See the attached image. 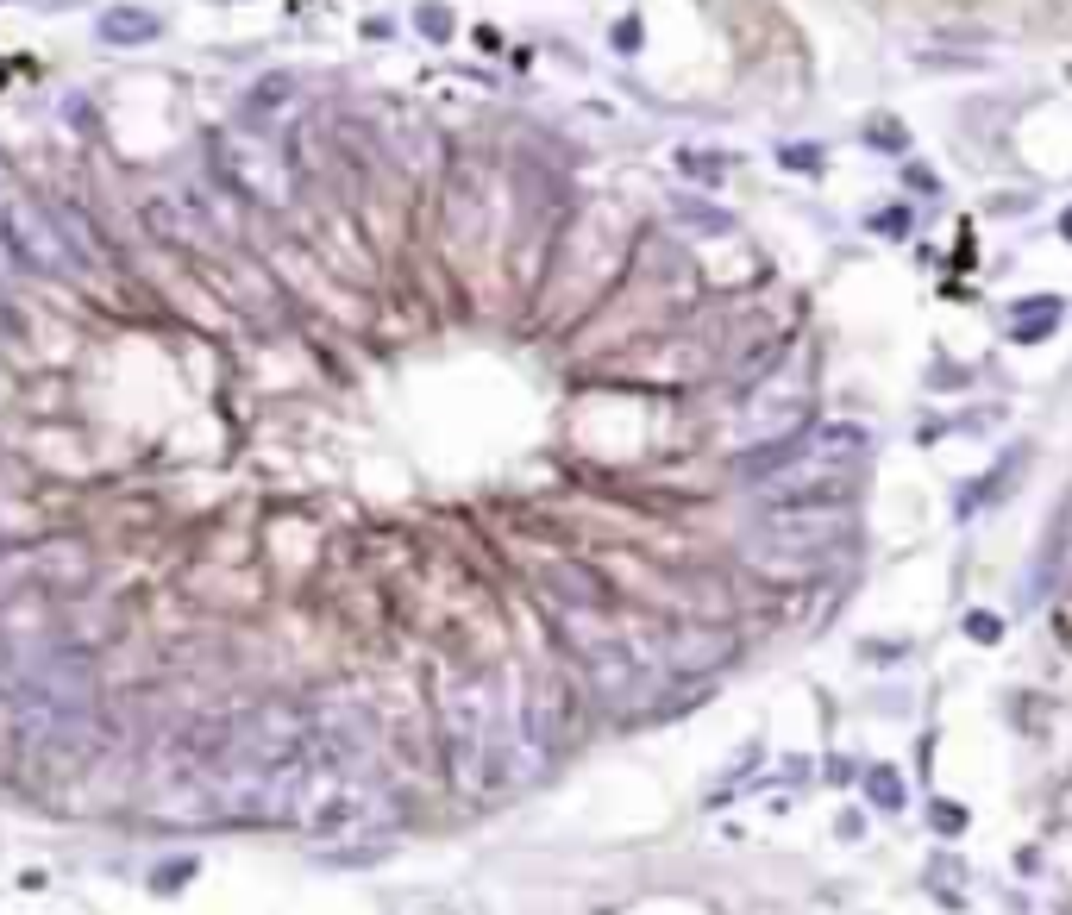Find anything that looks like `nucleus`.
I'll use <instances>...</instances> for the list:
<instances>
[{
    "label": "nucleus",
    "instance_id": "nucleus-20",
    "mask_svg": "<svg viewBox=\"0 0 1072 915\" xmlns=\"http://www.w3.org/2000/svg\"><path fill=\"white\" fill-rule=\"evenodd\" d=\"M866 784L878 790V803H884V809H897V803H903V784H897V771H884V765H878Z\"/></svg>",
    "mask_w": 1072,
    "mask_h": 915
},
{
    "label": "nucleus",
    "instance_id": "nucleus-8",
    "mask_svg": "<svg viewBox=\"0 0 1072 915\" xmlns=\"http://www.w3.org/2000/svg\"><path fill=\"white\" fill-rule=\"evenodd\" d=\"M922 226H928V207L910 201V195H884V201H872L866 214L853 220V232L866 245H916Z\"/></svg>",
    "mask_w": 1072,
    "mask_h": 915
},
{
    "label": "nucleus",
    "instance_id": "nucleus-5",
    "mask_svg": "<svg viewBox=\"0 0 1072 915\" xmlns=\"http://www.w3.org/2000/svg\"><path fill=\"white\" fill-rule=\"evenodd\" d=\"M665 170H671V182H684V189L728 195L734 182L747 176V151L715 145V138H678V145L665 151Z\"/></svg>",
    "mask_w": 1072,
    "mask_h": 915
},
{
    "label": "nucleus",
    "instance_id": "nucleus-13",
    "mask_svg": "<svg viewBox=\"0 0 1072 915\" xmlns=\"http://www.w3.org/2000/svg\"><path fill=\"white\" fill-rule=\"evenodd\" d=\"M95 38L113 44V51H138V44L163 38V19H157L151 7H107V13L95 19Z\"/></svg>",
    "mask_w": 1072,
    "mask_h": 915
},
{
    "label": "nucleus",
    "instance_id": "nucleus-4",
    "mask_svg": "<svg viewBox=\"0 0 1072 915\" xmlns=\"http://www.w3.org/2000/svg\"><path fill=\"white\" fill-rule=\"evenodd\" d=\"M1066 326H1072V295H1060V289H1022L997 308V339L1016 345V351H1035L1047 339H1060Z\"/></svg>",
    "mask_w": 1072,
    "mask_h": 915
},
{
    "label": "nucleus",
    "instance_id": "nucleus-6",
    "mask_svg": "<svg viewBox=\"0 0 1072 915\" xmlns=\"http://www.w3.org/2000/svg\"><path fill=\"white\" fill-rule=\"evenodd\" d=\"M138 226H145L157 245H170V251H189L195 264H207V257L220 251L214 239H207V226L189 214V201H182V195H163V189H151L145 201H138Z\"/></svg>",
    "mask_w": 1072,
    "mask_h": 915
},
{
    "label": "nucleus",
    "instance_id": "nucleus-17",
    "mask_svg": "<svg viewBox=\"0 0 1072 915\" xmlns=\"http://www.w3.org/2000/svg\"><path fill=\"white\" fill-rule=\"evenodd\" d=\"M646 44H652L646 13H640V7H621V13L609 19V57H615V63H640Z\"/></svg>",
    "mask_w": 1072,
    "mask_h": 915
},
{
    "label": "nucleus",
    "instance_id": "nucleus-14",
    "mask_svg": "<svg viewBox=\"0 0 1072 915\" xmlns=\"http://www.w3.org/2000/svg\"><path fill=\"white\" fill-rule=\"evenodd\" d=\"M897 170V195H910V201H922L928 214H935V207H947L953 201V182L941 176V163L935 157H922V151H910L903 163H891Z\"/></svg>",
    "mask_w": 1072,
    "mask_h": 915
},
{
    "label": "nucleus",
    "instance_id": "nucleus-18",
    "mask_svg": "<svg viewBox=\"0 0 1072 915\" xmlns=\"http://www.w3.org/2000/svg\"><path fill=\"white\" fill-rule=\"evenodd\" d=\"M408 26H414V38H427V44H452L458 38V13L446 7V0H421Z\"/></svg>",
    "mask_w": 1072,
    "mask_h": 915
},
{
    "label": "nucleus",
    "instance_id": "nucleus-9",
    "mask_svg": "<svg viewBox=\"0 0 1072 915\" xmlns=\"http://www.w3.org/2000/svg\"><path fill=\"white\" fill-rule=\"evenodd\" d=\"M853 145L866 151V157H878V163H903L910 151H922V145H916V126L903 120L897 107H866V113H853Z\"/></svg>",
    "mask_w": 1072,
    "mask_h": 915
},
{
    "label": "nucleus",
    "instance_id": "nucleus-12",
    "mask_svg": "<svg viewBox=\"0 0 1072 915\" xmlns=\"http://www.w3.org/2000/svg\"><path fill=\"white\" fill-rule=\"evenodd\" d=\"M1029 452H1035V445H1010V452L997 458L985 477L960 489V502H953V514H960V521H972V514H985L991 502H1004V496H1010V483H1016L1022 471H1029Z\"/></svg>",
    "mask_w": 1072,
    "mask_h": 915
},
{
    "label": "nucleus",
    "instance_id": "nucleus-16",
    "mask_svg": "<svg viewBox=\"0 0 1072 915\" xmlns=\"http://www.w3.org/2000/svg\"><path fill=\"white\" fill-rule=\"evenodd\" d=\"M978 377H985V370H978L972 358H953V351H935V358L922 364V389L928 395H972Z\"/></svg>",
    "mask_w": 1072,
    "mask_h": 915
},
{
    "label": "nucleus",
    "instance_id": "nucleus-19",
    "mask_svg": "<svg viewBox=\"0 0 1072 915\" xmlns=\"http://www.w3.org/2000/svg\"><path fill=\"white\" fill-rule=\"evenodd\" d=\"M966 640H978V646H997V640H1004V621H997L991 608H972V615H966Z\"/></svg>",
    "mask_w": 1072,
    "mask_h": 915
},
{
    "label": "nucleus",
    "instance_id": "nucleus-3",
    "mask_svg": "<svg viewBox=\"0 0 1072 915\" xmlns=\"http://www.w3.org/2000/svg\"><path fill=\"white\" fill-rule=\"evenodd\" d=\"M652 214L678 232L684 245H696V251H709V245H740V239H747V214H740L728 195H703V189H684V182H671V189L652 201Z\"/></svg>",
    "mask_w": 1072,
    "mask_h": 915
},
{
    "label": "nucleus",
    "instance_id": "nucleus-21",
    "mask_svg": "<svg viewBox=\"0 0 1072 915\" xmlns=\"http://www.w3.org/2000/svg\"><path fill=\"white\" fill-rule=\"evenodd\" d=\"M1060 82H1066V88H1072V63H1066V69H1060Z\"/></svg>",
    "mask_w": 1072,
    "mask_h": 915
},
{
    "label": "nucleus",
    "instance_id": "nucleus-1",
    "mask_svg": "<svg viewBox=\"0 0 1072 915\" xmlns=\"http://www.w3.org/2000/svg\"><path fill=\"white\" fill-rule=\"evenodd\" d=\"M634 226H640V214H615V207H602V201L584 195V201H577V214H571V226H565V239H558V251H552V270H546V283H540V295H533L527 314H540L546 333H571V326L621 283Z\"/></svg>",
    "mask_w": 1072,
    "mask_h": 915
},
{
    "label": "nucleus",
    "instance_id": "nucleus-2",
    "mask_svg": "<svg viewBox=\"0 0 1072 915\" xmlns=\"http://www.w3.org/2000/svg\"><path fill=\"white\" fill-rule=\"evenodd\" d=\"M0 257L26 276V283H76V251H69L57 214L44 201H0Z\"/></svg>",
    "mask_w": 1072,
    "mask_h": 915
},
{
    "label": "nucleus",
    "instance_id": "nucleus-11",
    "mask_svg": "<svg viewBox=\"0 0 1072 915\" xmlns=\"http://www.w3.org/2000/svg\"><path fill=\"white\" fill-rule=\"evenodd\" d=\"M772 170L790 176V182H828L834 145L815 138V132H784V138H772Z\"/></svg>",
    "mask_w": 1072,
    "mask_h": 915
},
{
    "label": "nucleus",
    "instance_id": "nucleus-15",
    "mask_svg": "<svg viewBox=\"0 0 1072 915\" xmlns=\"http://www.w3.org/2000/svg\"><path fill=\"white\" fill-rule=\"evenodd\" d=\"M1041 201H1047V189H1041V176H1029V182H1004V189H985L978 195V214L985 220H1029V214H1041Z\"/></svg>",
    "mask_w": 1072,
    "mask_h": 915
},
{
    "label": "nucleus",
    "instance_id": "nucleus-10",
    "mask_svg": "<svg viewBox=\"0 0 1072 915\" xmlns=\"http://www.w3.org/2000/svg\"><path fill=\"white\" fill-rule=\"evenodd\" d=\"M295 95H301L295 69H264V76L245 88V101H239V126L245 132L276 126V113H295Z\"/></svg>",
    "mask_w": 1072,
    "mask_h": 915
},
{
    "label": "nucleus",
    "instance_id": "nucleus-7",
    "mask_svg": "<svg viewBox=\"0 0 1072 915\" xmlns=\"http://www.w3.org/2000/svg\"><path fill=\"white\" fill-rule=\"evenodd\" d=\"M910 76L916 82H997V76H1004V63H997V51L922 38V44H910Z\"/></svg>",
    "mask_w": 1072,
    "mask_h": 915
}]
</instances>
